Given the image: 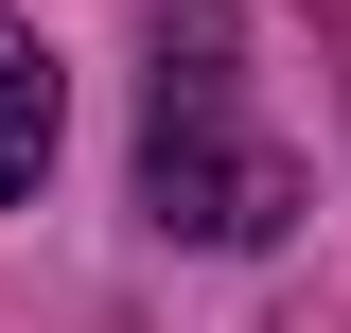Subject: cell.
I'll return each mask as SVG.
<instances>
[{"label":"cell","instance_id":"1","mask_svg":"<svg viewBox=\"0 0 351 333\" xmlns=\"http://www.w3.org/2000/svg\"><path fill=\"white\" fill-rule=\"evenodd\" d=\"M141 210L176 246H263L299 210V158L246 123V36L228 18H176L158 36V106H141Z\"/></svg>","mask_w":351,"mask_h":333},{"label":"cell","instance_id":"2","mask_svg":"<svg viewBox=\"0 0 351 333\" xmlns=\"http://www.w3.org/2000/svg\"><path fill=\"white\" fill-rule=\"evenodd\" d=\"M53 123H71V88H53V36H36V18H0V210L53 175Z\"/></svg>","mask_w":351,"mask_h":333}]
</instances>
